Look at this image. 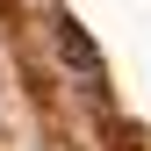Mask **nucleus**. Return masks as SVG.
Returning <instances> with one entry per match:
<instances>
[{
	"instance_id": "f257e3e1",
	"label": "nucleus",
	"mask_w": 151,
	"mask_h": 151,
	"mask_svg": "<svg viewBox=\"0 0 151 151\" xmlns=\"http://www.w3.org/2000/svg\"><path fill=\"white\" fill-rule=\"evenodd\" d=\"M58 50H65V65H79V79H86V86H101V58H93V43L79 36V22H65Z\"/></svg>"
}]
</instances>
